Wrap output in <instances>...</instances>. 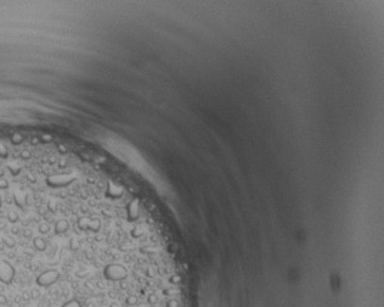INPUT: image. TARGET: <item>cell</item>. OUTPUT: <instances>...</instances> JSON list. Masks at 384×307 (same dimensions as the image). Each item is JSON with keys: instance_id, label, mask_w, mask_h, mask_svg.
<instances>
[{"instance_id": "9c48e42d", "label": "cell", "mask_w": 384, "mask_h": 307, "mask_svg": "<svg viewBox=\"0 0 384 307\" xmlns=\"http://www.w3.org/2000/svg\"><path fill=\"white\" fill-rule=\"evenodd\" d=\"M61 307H81V302L77 299H71V300L63 302Z\"/></svg>"}, {"instance_id": "9a60e30c", "label": "cell", "mask_w": 384, "mask_h": 307, "mask_svg": "<svg viewBox=\"0 0 384 307\" xmlns=\"http://www.w3.org/2000/svg\"><path fill=\"white\" fill-rule=\"evenodd\" d=\"M7 304V297L4 294H0V305H6Z\"/></svg>"}, {"instance_id": "8fae6325", "label": "cell", "mask_w": 384, "mask_h": 307, "mask_svg": "<svg viewBox=\"0 0 384 307\" xmlns=\"http://www.w3.org/2000/svg\"><path fill=\"white\" fill-rule=\"evenodd\" d=\"M40 296V292H39V290H37V289H33L32 291H31V297L32 299H38Z\"/></svg>"}, {"instance_id": "277c9868", "label": "cell", "mask_w": 384, "mask_h": 307, "mask_svg": "<svg viewBox=\"0 0 384 307\" xmlns=\"http://www.w3.org/2000/svg\"><path fill=\"white\" fill-rule=\"evenodd\" d=\"M73 181H74V177L69 174H55V176L49 177L46 183L49 186H52V188H63V186L69 185Z\"/></svg>"}, {"instance_id": "e0dca14e", "label": "cell", "mask_w": 384, "mask_h": 307, "mask_svg": "<svg viewBox=\"0 0 384 307\" xmlns=\"http://www.w3.org/2000/svg\"><path fill=\"white\" fill-rule=\"evenodd\" d=\"M71 245H72V247H73V250H77V249H78V244H77V241H76V240H72Z\"/></svg>"}, {"instance_id": "4fadbf2b", "label": "cell", "mask_w": 384, "mask_h": 307, "mask_svg": "<svg viewBox=\"0 0 384 307\" xmlns=\"http://www.w3.org/2000/svg\"><path fill=\"white\" fill-rule=\"evenodd\" d=\"M5 244L7 246H10V247H12V246L15 245V241H14V239H11V238H5Z\"/></svg>"}, {"instance_id": "5bb4252c", "label": "cell", "mask_w": 384, "mask_h": 307, "mask_svg": "<svg viewBox=\"0 0 384 307\" xmlns=\"http://www.w3.org/2000/svg\"><path fill=\"white\" fill-rule=\"evenodd\" d=\"M31 299H32V297H31V294H28V292H23V294H22V300H23V301L28 302Z\"/></svg>"}, {"instance_id": "ffe728a7", "label": "cell", "mask_w": 384, "mask_h": 307, "mask_svg": "<svg viewBox=\"0 0 384 307\" xmlns=\"http://www.w3.org/2000/svg\"><path fill=\"white\" fill-rule=\"evenodd\" d=\"M0 205H1V201H0Z\"/></svg>"}, {"instance_id": "5b68a950", "label": "cell", "mask_w": 384, "mask_h": 307, "mask_svg": "<svg viewBox=\"0 0 384 307\" xmlns=\"http://www.w3.org/2000/svg\"><path fill=\"white\" fill-rule=\"evenodd\" d=\"M78 227L83 230H91L97 232L101 227V222L97 218H79Z\"/></svg>"}, {"instance_id": "ba28073f", "label": "cell", "mask_w": 384, "mask_h": 307, "mask_svg": "<svg viewBox=\"0 0 384 307\" xmlns=\"http://www.w3.org/2000/svg\"><path fill=\"white\" fill-rule=\"evenodd\" d=\"M33 244H34V247H35L37 250H39V251H44V250H45V247H46L45 240H44V239H41V238H35V239H34V241H33Z\"/></svg>"}, {"instance_id": "8992f818", "label": "cell", "mask_w": 384, "mask_h": 307, "mask_svg": "<svg viewBox=\"0 0 384 307\" xmlns=\"http://www.w3.org/2000/svg\"><path fill=\"white\" fill-rule=\"evenodd\" d=\"M122 195H123V190H122V188L117 186V185H114L113 183H111V182L107 184V190H106V196H107V198L116 200V199H119V198H122Z\"/></svg>"}, {"instance_id": "ac0fdd59", "label": "cell", "mask_w": 384, "mask_h": 307, "mask_svg": "<svg viewBox=\"0 0 384 307\" xmlns=\"http://www.w3.org/2000/svg\"><path fill=\"white\" fill-rule=\"evenodd\" d=\"M21 300H22V297H21V296H16V297H15V302H17V304H20Z\"/></svg>"}, {"instance_id": "d6986e66", "label": "cell", "mask_w": 384, "mask_h": 307, "mask_svg": "<svg viewBox=\"0 0 384 307\" xmlns=\"http://www.w3.org/2000/svg\"><path fill=\"white\" fill-rule=\"evenodd\" d=\"M24 235H26V237H31V235H32V233H31L29 230H27V232H24Z\"/></svg>"}, {"instance_id": "30bf717a", "label": "cell", "mask_w": 384, "mask_h": 307, "mask_svg": "<svg viewBox=\"0 0 384 307\" xmlns=\"http://www.w3.org/2000/svg\"><path fill=\"white\" fill-rule=\"evenodd\" d=\"M7 218H9L10 222L14 223V222H16V221L19 220V216H17L16 212H12V211H11V212H9V215H7Z\"/></svg>"}, {"instance_id": "52a82bcc", "label": "cell", "mask_w": 384, "mask_h": 307, "mask_svg": "<svg viewBox=\"0 0 384 307\" xmlns=\"http://www.w3.org/2000/svg\"><path fill=\"white\" fill-rule=\"evenodd\" d=\"M67 229H68V222H67L66 220H60L59 222H56V224H55V232H56L57 234L64 233Z\"/></svg>"}, {"instance_id": "7a4b0ae2", "label": "cell", "mask_w": 384, "mask_h": 307, "mask_svg": "<svg viewBox=\"0 0 384 307\" xmlns=\"http://www.w3.org/2000/svg\"><path fill=\"white\" fill-rule=\"evenodd\" d=\"M59 279H60V272L57 269H47L38 275V278L35 279V283L38 287L49 288L54 285Z\"/></svg>"}, {"instance_id": "7c38bea8", "label": "cell", "mask_w": 384, "mask_h": 307, "mask_svg": "<svg viewBox=\"0 0 384 307\" xmlns=\"http://www.w3.org/2000/svg\"><path fill=\"white\" fill-rule=\"evenodd\" d=\"M49 229H50V228H49V225L47 224H40L39 225V232L43 233V234L47 233V232H49Z\"/></svg>"}, {"instance_id": "2e32d148", "label": "cell", "mask_w": 384, "mask_h": 307, "mask_svg": "<svg viewBox=\"0 0 384 307\" xmlns=\"http://www.w3.org/2000/svg\"><path fill=\"white\" fill-rule=\"evenodd\" d=\"M7 188V182L4 179H0V189H6Z\"/></svg>"}, {"instance_id": "3957f363", "label": "cell", "mask_w": 384, "mask_h": 307, "mask_svg": "<svg viewBox=\"0 0 384 307\" xmlns=\"http://www.w3.org/2000/svg\"><path fill=\"white\" fill-rule=\"evenodd\" d=\"M15 268L7 261H0V282L2 284H11L15 278Z\"/></svg>"}, {"instance_id": "6da1fadb", "label": "cell", "mask_w": 384, "mask_h": 307, "mask_svg": "<svg viewBox=\"0 0 384 307\" xmlns=\"http://www.w3.org/2000/svg\"><path fill=\"white\" fill-rule=\"evenodd\" d=\"M102 275L108 282L121 283V282H125V280L129 279L130 273H129V269L124 265L112 262V263H108L107 266L103 268Z\"/></svg>"}]
</instances>
